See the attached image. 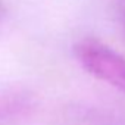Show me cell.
I'll use <instances>...</instances> for the list:
<instances>
[{
    "mask_svg": "<svg viewBox=\"0 0 125 125\" xmlns=\"http://www.w3.org/2000/svg\"><path fill=\"white\" fill-rule=\"evenodd\" d=\"M78 63L94 78L125 93V57L97 38H83L74 46Z\"/></svg>",
    "mask_w": 125,
    "mask_h": 125,
    "instance_id": "1",
    "label": "cell"
},
{
    "mask_svg": "<svg viewBox=\"0 0 125 125\" xmlns=\"http://www.w3.org/2000/svg\"><path fill=\"white\" fill-rule=\"evenodd\" d=\"M0 6H2V2H0Z\"/></svg>",
    "mask_w": 125,
    "mask_h": 125,
    "instance_id": "2",
    "label": "cell"
}]
</instances>
